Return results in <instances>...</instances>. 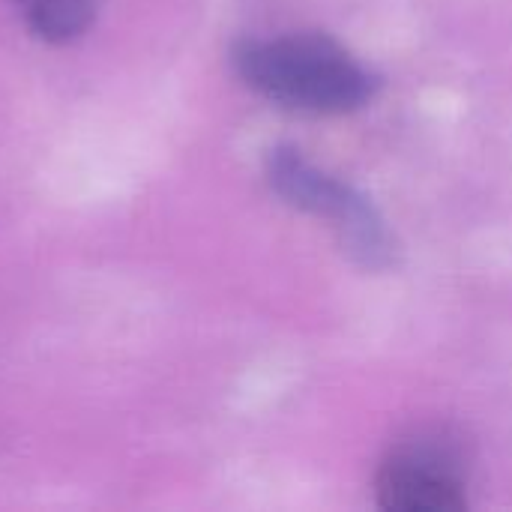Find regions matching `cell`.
<instances>
[{
	"instance_id": "cell-1",
	"label": "cell",
	"mask_w": 512,
	"mask_h": 512,
	"mask_svg": "<svg viewBox=\"0 0 512 512\" xmlns=\"http://www.w3.org/2000/svg\"><path fill=\"white\" fill-rule=\"evenodd\" d=\"M234 69L264 99L306 114H348L378 90V78L324 33L246 39Z\"/></svg>"
},
{
	"instance_id": "cell-2",
	"label": "cell",
	"mask_w": 512,
	"mask_h": 512,
	"mask_svg": "<svg viewBox=\"0 0 512 512\" xmlns=\"http://www.w3.org/2000/svg\"><path fill=\"white\" fill-rule=\"evenodd\" d=\"M267 177H270L273 192L285 204L333 222V228L339 231L342 249L357 264L369 270H387L396 264L399 249L387 228V219L354 186L330 177L294 147H276L270 153Z\"/></svg>"
},
{
	"instance_id": "cell-3",
	"label": "cell",
	"mask_w": 512,
	"mask_h": 512,
	"mask_svg": "<svg viewBox=\"0 0 512 512\" xmlns=\"http://www.w3.org/2000/svg\"><path fill=\"white\" fill-rule=\"evenodd\" d=\"M471 456L465 441L429 426L402 438L378 471V504L387 512H462L468 507Z\"/></svg>"
},
{
	"instance_id": "cell-4",
	"label": "cell",
	"mask_w": 512,
	"mask_h": 512,
	"mask_svg": "<svg viewBox=\"0 0 512 512\" xmlns=\"http://www.w3.org/2000/svg\"><path fill=\"white\" fill-rule=\"evenodd\" d=\"M30 30L54 45L84 36L96 18V0H21Z\"/></svg>"
}]
</instances>
